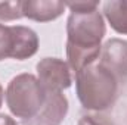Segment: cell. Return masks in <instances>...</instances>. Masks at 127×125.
Here are the masks:
<instances>
[{"mask_svg": "<svg viewBox=\"0 0 127 125\" xmlns=\"http://www.w3.org/2000/svg\"><path fill=\"white\" fill-rule=\"evenodd\" d=\"M71 13L66 21V59L75 74L96 62L100 55V41L105 35V21L97 1L65 3Z\"/></svg>", "mask_w": 127, "mask_h": 125, "instance_id": "1", "label": "cell"}, {"mask_svg": "<svg viewBox=\"0 0 127 125\" xmlns=\"http://www.w3.org/2000/svg\"><path fill=\"white\" fill-rule=\"evenodd\" d=\"M75 91L84 109L102 112L115 103L118 80L96 61L75 74Z\"/></svg>", "mask_w": 127, "mask_h": 125, "instance_id": "2", "label": "cell"}, {"mask_svg": "<svg viewBox=\"0 0 127 125\" xmlns=\"http://www.w3.org/2000/svg\"><path fill=\"white\" fill-rule=\"evenodd\" d=\"M47 90L32 74H19L10 80L6 90V104L10 113L22 121L32 119L43 107Z\"/></svg>", "mask_w": 127, "mask_h": 125, "instance_id": "3", "label": "cell"}, {"mask_svg": "<svg viewBox=\"0 0 127 125\" xmlns=\"http://www.w3.org/2000/svg\"><path fill=\"white\" fill-rule=\"evenodd\" d=\"M38 81L47 91H62L71 87L72 77L68 63L58 58H44L37 63Z\"/></svg>", "mask_w": 127, "mask_h": 125, "instance_id": "4", "label": "cell"}, {"mask_svg": "<svg viewBox=\"0 0 127 125\" xmlns=\"http://www.w3.org/2000/svg\"><path fill=\"white\" fill-rule=\"evenodd\" d=\"M97 62L118 81L127 78V40L111 38L100 49Z\"/></svg>", "mask_w": 127, "mask_h": 125, "instance_id": "5", "label": "cell"}, {"mask_svg": "<svg viewBox=\"0 0 127 125\" xmlns=\"http://www.w3.org/2000/svg\"><path fill=\"white\" fill-rule=\"evenodd\" d=\"M68 113V99L62 91H47V99L40 112L22 125H61Z\"/></svg>", "mask_w": 127, "mask_h": 125, "instance_id": "6", "label": "cell"}, {"mask_svg": "<svg viewBox=\"0 0 127 125\" xmlns=\"http://www.w3.org/2000/svg\"><path fill=\"white\" fill-rule=\"evenodd\" d=\"M66 7L59 0H25L22 1V15L35 22H49L59 18Z\"/></svg>", "mask_w": 127, "mask_h": 125, "instance_id": "7", "label": "cell"}, {"mask_svg": "<svg viewBox=\"0 0 127 125\" xmlns=\"http://www.w3.org/2000/svg\"><path fill=\"white\" fill-rule=\"evenodd\" d=\"M13 50H12V59L16 61H25L34 56L38 50V35L34 30L22 25H13Z\"/></svg>", "mask_w": 127, "mask_h": 125, "instance_id": "8", "label": "cell"}, {"mask_svg": "<svg viewBox=\"0 0 127 125\" xmlns=\"http://www.w3.org/2000/svg\"><path fill=\"white\" fill-rule=\"evenodd\" d=\"M103 15L114 31L127 34V0H111L103 3Z\"/></svg>", "mask_w": 127, "mask_h": 125, "instance_id": "9", "label": "cell"}, {"mask_svg": "<svg viewBox=\"0 0 127 125\" xmlns=\"http://www.w3.org/2000/svg\"><path fill=\"white\" fill-rule=\"evenodd\" d=\"M12 50H13L12 27L0 24V61L12 58Z\"/></svg>", "mask_w": 127, "mask_h": 125, "instance_id": "10", "label": "cell"}, {"mask_svg": "<svg viewBox=\"0 0 127 125\" xmlns=\"http://www.w3.org/2000/svg\"><path fill=\"white\" fill-rule=\"evenodd\" d=\"M22 16V1H0V21H15Z\"/></svg>", "mask_w": 127, "mask_h": 125, "instance_id": "11", "label": "cell"}, {"mask_svg": "<svg viewBox=\"0 0 127 125\" xmlns=\"http://www.w3.org/2000/svg\"><path fill=\"white\" fill-rule=\"evenodd\" d=\"M78 125H112L108 119L102 116H95V115H84L80 118Z\"/></svg>", "mask_w": 127, "mask_h": 125, "instance_id": "12", "label": "cell"}, {"mask_svg": "<svg viewBox=\"0 0 127 125\" xmlns=\"http://www.w3.org/2000/svg\"><path fill=\"white\" fill-rule=\"evenodd\" d=\"M0 125H18L16 121L13 118H10L9 115H4V113H0Z\"/></svg>", "mask_w": 127, "mask_h": 125, "instance_id": "13", "label": "cell"}, {"mask_svg": "<svg viewBox=\"0 0 127 125\" xmlns=\"http://www.w3.org/2000/svg\"><path fill=\"white\" fill-rule=\"evenodd\" d=\"M3 97H4V91H3V87H1V84H0V107H1V104H3Z\"/></svg>", "mask_w": 127, "mask_h": 125, "instance_id": "14", "label": "cell"}]
</instances>
